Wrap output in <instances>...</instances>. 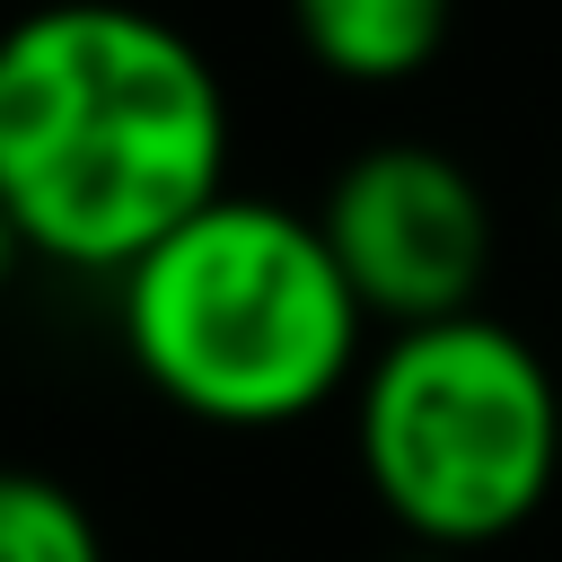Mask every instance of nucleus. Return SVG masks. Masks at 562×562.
Wrapping results in <instances>:
<instances>
[{
	"label": "nucleus",
	"instance_id": "f257e3e1",
	"mask_svg": "<svg viewBox=\"0 0 562 562\" xmlns=\"http://www.w3.org/2000/svg\"><path fill=\"white\" fill-rule=\"evenodd\" d=\"M228 193L220 61L140 0H35L0 26V211L26 255L132 272Z\"/></svg>",
	"mask_w": 562,
	"mask_h": 562
},
{
	"label": "nucleus",
	"instance_id": "f03ea898",
	"mask_svg": "<svg viewBox=\"0 0 562 562\" xmlns=\"http://www.w3.org/2000/svg\"><path fill=\"white\" fill-rule=\"evenodd\" d=\"M132 369L193 422L272 430L369 369V307L342 281L316 211L272 193H220L114 281Z\"/></svg>",
	"mask_w": 562,
	"mask_h": 562
},
{
	"label": "nucleus",
	"instance_id": "7ed1b4c3",
	"mask_svg": "<svg viewBox=\"0 0 562 562\" xmlns=\"http://www.w3.org/2000/svg\"><path fill=\"white\" fill-rule=\"evenodd\" d=\"M351 448L378 509L422 553L518 536L562 483V386L501 316L404 325L351 386Z\"/></svg>",
	"mask_w": 562,
	"mask_h": 562
},
{
	"label": "nucleus",
	"instance_id": "20e7f679",
	"mask_svg": "<svg viewBox=\"0 0 562 562\" xmlns=\"http://www.w3.org/2000/svg\"><path fill=\"white\" fill-rule=\"evenodd\" d=\"M316 228L386 334L474 316V290L492 272V202L474 167L439 140H378L342 158L316 202Z\"/></svg>",
	"mask_w": 562,
	"mask_h": 562
},
{
	"label": "nucleus",
	"instance_id": "39448f33",
	"mask_svg": "<svg viewBox=\"0 0 562 562\" xmlns=\"http://www.w3.org/2000/svg\"><path fill=\"white\" fill-rule=\"evenodd\" d=\"M457 0H290V35L316 70L351 88H395L439 61Z\"/></svg>",
	"mask_w": 562,
	"mask_h": 562
},
{
	"label": "nucleus",
	"instance_id": "423d86ee",
	"mask_svg": "<svg viewBox=\"0 0 562 562\" xmlns=\"http://www.w3.org/2000/svg\"><path fill=\"white\" fill-rule=\"evenodd\" d=\"M0 562H105L97 509L44 465H0Z\"/></svg>",
	"mask_w": 562,
	"mask_h": 562
},
{
	"label": "nucleus",
	"instance_id": "0eeeda50",
	"mask_svg": "<svg viewBox=\"0 0 562 562\" xmlns=\"http://www.w3.org/2000/svg\"><path fill=\"white\" fill-rule=\"evenodd\" d=\"M26 263H35V255H26V237H18V220L0 211V290H9V281H18Z\"/></svg>",
	"mask_w": 562,
	"mask_h": 562
},
{
	"label": "nucleus",
	"instance_id": "6e6552de",
	"mask_svg": "<svg viewBox=\"0 0 562 562\" xmlns=\"http://www.w3.org/2000/svg\"><path fill=\"white\" fill-rule=\"evenodd\" d=\"M404 562H457V553H422V544H413V553H404Z\"/></svg>",
	"mask_w": 562,
	"mask_h": 562
}]
</instances>
